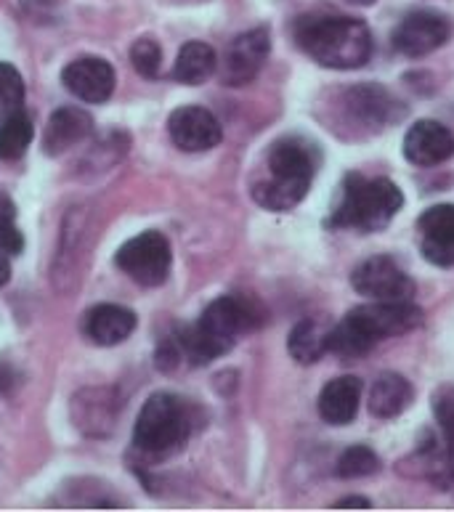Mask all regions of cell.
<instances>
[{"mask_svg": "<svg viewBox=\"0 0 454 512\" xmlns=\"http://www.w3.org/2000/svg\"><path fill=\"white\" fill-rule=\"evenodd\" d=\"M117 414H120V401L107 388L80 390L72 398V420L85 436H109L115 430Z\"/></svg>", "mask_w": 454, "mask_h": 512, "instance_id": "14", "label": "cell"}, {"mask_svg": "<svg viewBox=\"0 0 454 512\" xmlns=\"http://www.w3.org/2000/svg\"><path fill=\"white\" fill-rule=\"evenodd\" d=\"M454 154V136L436 120H420L404 136V157L412 165L433 168L447 162Z\"/></svg>", "mask_w": 454, "mask_h": 512, "instance_id": "15", "label": "cell"}, {"mask_svg": "<svg viewBox=\"0 0 454 512\" xmlns=\"http://www.w3.org/2000/svg\"><path fill=\"white\" fill-rule=\"evenodd\" d=\"M194 430V406L176 393H154L141 406L133 446L144 459H168L184 449Z\"/></svg>", "mask_w": 454, "mask_h": 512, "instance_id": "5", "label": "cell"}, {"mask_svg": "<svg viewBox=\"0 0 454 512\" xmlns=\"http://www.w3.org/2000/svg\"><path fill=\"white\" fill-rule=\"evenodd\" d=\"M62 83L80 101L101 104L115 93L117 77L109 62H104L99 56H83V59H75L64 67Z\"/></svg>", "mask_w": 454, "mask_h": 512, "instance_id": "12", "label": "cell"}, {"mask_svg": "<svg viewBox=\"0 0 454 512\" xmlns=\"http://www.w3.org/2000/svg\"><path fill=\"white\" fill-rule=\"evenodd\" d=\"M351 284L359 295L370 300H409L415 295V282L409 279L407 271L385 255L359 263Z\"/></svg>", "mask_w": 454, "mask_h": 512, "instance_id": "8", "label": "cell"}, {"mask_svg": "<svg viewBox=\"0 0 454 512\" xmlns=\"http://www.w3.org/2000/svg\"><path fill=\"white\" fill-rule=\"evenodd\" d=\"M362 380L359 377H335L319 393V414L327 425H348L359 412Z\"/></svg>", "mask_w": 454, "mask_h": 512, "instance_id": "19", "label": "cell"}, {"mask_svg": "<svg viewBox=\"0 0 454 512\" xmlns=\"http://www.w3.org/2000/svg\"><path fill=\"white\" fill-rule=\"evenodd\" d=\"M401 205H404V194L388 178L348 176L330 226L332 229L380 231L393 221Z\"/></svg>", "mask_w": 454, "mask_h": 512, "instance_id": "6", "label": "cell"}, {"mask_svg": "<svg viewBox=\"0 0 454 512\" xmlns=\"http://www.w3.org/2000/svg\"><path fill=\"white\" fill-rule=\"evenodd\" d=\"M452 35V24L447 16L436 11H415L401 19V24L393 32V46L404 56H425L441 48Z\"/></svg>", "mask_w": 454, "mask_h": 512, "instance_id": "10", "label": "cell"}, {"mask_svg": "<svg viewBox=\"0 0 454 512\" xmlns=\"http://www.w3.org/2000/svg\"><path fill=\"white\" fill-rule=\"evenodd\" d=\"M295 43L327 69L364 67L372 56L370 27L351 16H303L295 22Z\"/></svg>", "mask_w": 454, "mask_h": 512, "instance_id": "2", "label": "cell"}, {"mask_svg": "<svg viewBox=\"0 0 454 512\" xmlns=\"http://www.w3.org/2000/svg\"><path fill=\"white\" fill-rule=\"evenodd\" d=\"M348 507H354V510H370L372 502L364 497H346L340 499L338 505H335V510H348Z\"/></svg>", "mask_w": 454, "mask_h": 512, "instance_id": "30", "label": "cell"}, {"mask_svg": "<svg viewBox=\"0 0 454 512\" xmlns=\"http://www.w3.org/2000/svg\"><path fill=\"white\" fill-rule=\"evenodd\" d=\"M24 104V80L14 64L0 62V123L6 117L22 112Z\"/></svg>", "mask_w": 454, "mask_h": 512, "instance_id": "24", "label": "cell"}, {"mask_svg": "<svg viewBox=\"0 0 454 512\" xmlns=\"http://www.w3.org/2000/svg\"><path fill=\"white\" fill-rule=\"evenodd\" d=\"M396 99L380 85H359L346 93L348 115L359 120L364 128H383L391 120H396Z\"/></svg>", "mask_w": 454, "mask_h": 512, "instance_id": "18", "label": "cell"}, {"mask_svg": "<svg viewBox=\"0 0 454 512\" xmlns=\"http://www.w3.org/2000/svg\"><path fill=\"white\" fill-rule=\"evenodd\" d=\"M11 279V263H8V255L0 253V287Z\"/></svg>", "mask_w": 454, "mask_h": 512, "instance_id": "31", "label": "cell"}, {"mask_svg": "<svg viewBox=\"0 0 454 512\" xmlns=\"http://www.w3.org/2000/svg\"><path fill=\"white\" fill-rule=\"evenodd\" d=\"M24 250L22 231L16 229V223H3L0 226V253L3 255H19Z\"/></svg>", "mask_w": 454, "mask_h": 512, "instance_id": "28", "label": "cell"}, {"mask_svg": "<svg viewBox=\"0 0 454 512\" xmlns=\"http://www.w3.org/2000/svg\"><path fill=\"white\" fill-rule=\"evenodd\" d=\"M93 133V117L80 107H62L56 109L43 133V149L51 157L70 152L83 141H88Z\"/></svg>", "mask_w": 454, "mask_h": 512, "instance_id": "16", "label": "cell"}, {"mask_svg": "<svg viewBox=\"0 0 454 512\" xmlns=\"http://www.w3.org/2000/svg\"><path fill=\"white\" fill-rule=\"evenodd\" d=\"M131 62L141 77H157L162 67V48L157 40L141 38L133 43Z\"/></svg>", "mask_w": 454, "mask_h": 512, "instance_id": "27", "label": "cell"}, {"mask_svg": "<svg viewBox=\"0 0 454 512\" xmlns=\"http://www.w3.org/2000/svg\"><path fill=\"white\" fill-rule=\"evenodd\" d=\"M433 414L439 422L441 436H444V446H447V457L454 465V388L452 385H441L433 393Z\"/></svg>", "mask_w": 454, "mask_h": 512, "instance_id": "25", "label": "cell"}, {"mask_svg": "<svg viewBox=\"0 0 454 512\" xmlns=\"http://www.w3.org/2000/svg\"><path fill=\"white\" fill-rule=\"evenodd\" d=\"M327 335L330 329L324 327L322 321L303 319L298 321L290 332L287 348L298 364H316L327 353Z\"/></svg>", "mask_w": 454, "mask_h": 512, "instance_id": "22", "label": "cell"}, {"mask_svg": "<svg viewBox=\"0 0 454 512\" xmlns=\"http://www.w3.org/2000/svg\"><path fill=\"white\" fill-rule=\"evenodd\" d=\"M423 311L412 300H372L367 306L348 311L346 319L335 324L327 335V353L343 359H356L370 351L383 337L404 335L420 327Z\"/></svg>", "mask_w": 454, "mask_h": 512, "instance_id": "1", "label": "cell"}, {"mask_svg": "<svg viewBox=\"0 0 454 512\" xmlns=\"http://www.w3.org/2000/svg\"><path fill=\"white\" fill-rule=\"evenodd\" d=\"M11 221H16V207L14 202H11V197L0 189V226Z\"/></svg>", "mask_w": 454, "mask_h": 512, "instance_id": "29", "label": "cell"}, {"mask_svg": "<svg viewBox=\"0 0 454 512\" xmlns=\"http://www.w3.org/2000/svg\"><path fill=\"white\" fill-rule=\"evenodd\" d=\"M85 335L91 337L96 345H117L128 340L136 329V314L128 311L125 306H115V303H101L93 306L88 314L83 316Z\"/></svg>", "mask_w": 454, "mask_h": 512, "instance_id": "17", "label": "cell"}, {"mask_svg": "<svg viewBox=\"0 0 454 512\" xmlns=\"http://www.w3.org/2000/svg\"><path fill=\"white\" fill-rule=\"evenodd\" d=\"M319 168V152L303 138H282L269 149L266 178L253 186V199L266 210H293L308 194Z\"/></svg>", "mask_w": 454, "mask_h": 512, "instance_id": "4", "label": "cell"}, {"mask_svg": "<svg viewBox=\"0 0 454 512\" xmlns=\"http://www.w3.org/2000/svg\"><path fill=\"white\" fill-rule=\"evenodd\" d=\"M216 67V51H213L208 43H202V40H192V43H186V46L178 51L173 77L184 85H202L205 80L213 77Z\"/></svg>", "mask_w": 454, "mask_h": 512, "instance_id": "21", "label": "cell"}, {"mask_svg": "<svg viewBox=\"0 0 454 512\" xmlns=\"http://www.w3.org/2000/svg\"><path fill=\"white\" fill-rule=\"evenodd\" d=\"M261 314L250 298L224 295L202 311L200 321L178 337L181 356L194 367H205L234 348L239 335L258 327Z\"/></svg>", "mask_w": 454, "mask_h": 512, "instance_id": "3", "label": "cell"}, {"mask_svg": "<svg viewBox=\"0 0 454 512\" xmlns=\"http://www.w3.org/2000/svg\"><path fill=\"white\" fill-rule=\"evenodd\" d=\"M343 3H351V6H372L375 0H343Z\"/></svg>", "mask_w": 454, "mask_h": 512, "instance_id": "33", "label": "cell"}, {"mask_svg": "<svg viewBox=\"0 0 454 512\" xmlns=\"http://www.w3.org/2000/svg\"><path fill=\"white\" fill-rule=\"evenodd\" d=\"M32 136H35V128L24 112L6 117L0 123V160H19L27 152V146L32 144Z\"/></svg>", "mask_w": 454, "mask_h": 512, "instance_id": "23", "label": "cell"}, {"mask_svg": "<svg viewBox=\"0 0 454 512\" xmlns=\"http://www.w3.org/2000/svg\"><path fill=\"white\" fill-rule=\"evenodd\" d=\"M420 253L441 268L454 266V205H436L417 221Z\"/></svg>", "mask_w": 454, "mask_h": 512, "instance_id": "13", "label": "cell"}, {"mask_svg": "<svg viewBox=\"0 0 454 512\" xmlns=\"http://www.w3.org/2000/svg\"><path fill=\"white\" fill-rule=\"evenodd\" d=\"M271 51V35L266 27H255L231 40L226 48L224 67H221V80L231 88L253 83L255 75L261 72Z\"/></svg>", "mask_w": 454, "mask_h": 512, "instance_id": "9", "label": "cell"}, {"mask_svg": "<svg viewBox=\"0 0 454 512\" xmlns=\"http://www.w3.org/2000/svg\"><path fill=\"white\" fill-rule=\"evenodd\" d=\"M380 459L378 454L367 446H351L340 454L338 475L340 478H364V475L378 473Z\"/></svg>", "mask_w": 454, "mask_h": 512, "instance_id": "26", "label": "cell"}, {"mask_svg": "<svg viewBox=\"0 0 454 512\" xmlns=\"http://www.w3.org/2000/svg\"><path fill=\"white\" fill-rule=\"evenodd\" d=\"M170 242L160 231H144L117 250V266L141 287H160L170 274Z\"/></svg>", "mask_w": 454, "mask_h": 512, "instance_id": "7", "label": "cell"}, {"mask_svg": "<svg viewBox=\"0 0 454 512\" xmlns=\"http://www.w3.org/2000/svg\"><path fill=\"white\" fill-rule=\"evenodd\" d=\"M16 383V377L8 372V367H0V390H8Z\"/></svg>", "mask_w": 454, "mask_h": 512, "instance_id": "32", "label": "cell"}, {"mask_svg": "<svg viewBox=\"0 0 454 512\" xmlns=\"http://www.w3.org/2000/svg\"><path fill=\"white\" fill-rule=\"evenodd\" d=\"M412 385L396 372H383V375L372 383L370 388V412L380 420H391L399 417L409 404H412Z\"/></svg>", "mask_w": 454, "mask_h": 512, "instance_id": "20", "label": "cell"}, {"mask_svg": "<svg viewBox=\"0 0 454 512\" xmlns=\"http://www.w3.org/2000/svg\"><path fill=\"white\" fill-rule=\"evenodd\" d=\"M168 133L184 152H208L224 138L221 123L205 107H178L168 120Z\"/></svg>", "mask_w": 454, "mask_h": 512, "instance_id": "11", "label": "cell"}]
</instances>
